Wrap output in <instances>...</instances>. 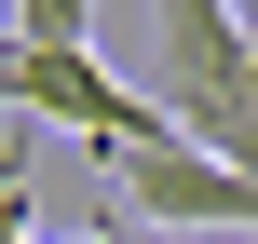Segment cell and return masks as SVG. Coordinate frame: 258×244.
Segmentation results:
<instances>
[{
	"mask_svg": "<svg viewBox=\"0 0 258 244\" xmlns=\"http://www.w3.org/2000/svg\"><path fill=\"white\" fill-rule=\"evenodd\" d=\"M95 27V0H14V41H41V54H68Z\"/></svg>",
	"mask_w": 258,
	"mask_h": 244,
	"instance_id": "277c9868",
	"label": "cell"
},
{
	"mask_svg": "<svg viewBox=\"0 0 258 244\" xmlns=\"http://www.w3.org/2000/svg\"><path fill=\"white\" fill-rule=\"evenodd\" d=\"M163 122L204 163L258 177V27H245V0H163Z\"/></svg>",
	"mask_w": 258,
	"mask_h": 244,
	"instance_id": "6da1fadb",
	"label": "cell"
},
{
	"mask_svg": "<svg viewBox=\"0 0 258 244\" xmlns=\"http://www.w3.org/2000/svg\"><path fill=\"white\" fill-rule=\"evenodd\" d=\"M0 109H27V122H68L82 149L177 136L150 95H122V82H109V54H95V41H68V54H41V41H0Z\"/></svg>",
	"mask_w": 258,
	"mask_h": 244,
	"instance_id": "3957f363",
	"label": "cell"
},
{
	"mask_svg": "<svg viewBox=\"0 0 258 244\" xmlns=\"http://www.w3.org/2000/svg\"><path fill=\"white\" fill-rule=\"evenodd\" d=\"M109 244H231V231H136V217H122Z\"/></svg>",
	"mask_w": 258,
	"mask_h": 244,
	"instance_id": "5b68a950",
	"label": "cell"
},
{
	"mask_svg": "<svg viewBox=\"0 0 258 244\" xmlns=\"http://www.w3.org/2000/svg\"><path fill=\"white\" fill-rule=\"evenodd\" d=\"M245 27H258V0H245Z\"/></svg>",
	"mask_w": 258,
	"mask_h": 244,
	"instance_id": "8992f818",
	"label": "cell"
},
{
	"mask_svg": "<svg viewBox=\"0 0 258 244\" xmlns=\"http://www.w3.org/2000/svg\"><path fill=\"white\" fill-rule=\"evenodd\" d=\"M95 177H109V217H136V231H231V244H258V177L204 163L190 136L95 149Z\"/></svg>",
	"mask_w": 258,
	"mask_h": 244,
	"instance_id": "7a4b0ae2",
	"label": "cell"
}]
</instances>
